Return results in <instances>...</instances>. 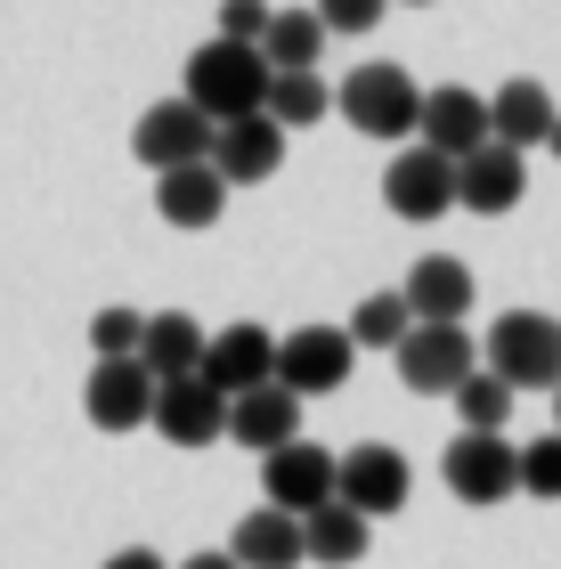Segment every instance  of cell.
<instances>
[{
  "label": "cell",
  "instance_id": "29",
  "mask_svg": "<svg viewBox=\"0 0 561 569\" xmlns=\"http://www.w3.org/2000/svg\"><path fill=\"white\" fill-rule=\"evenodd\" d=\"M521 497H545V505H561V439H553V431L521 448Z\"/></svg>",
  "mask_w": 561,
  "mask_h": 569
},
{
  "label": "cell",
  "instance_id": "10",
  "mask_svg": "<svg viewBox=\"0 0 561 569\" xmlns=\"http://www.w3.org/2000/svg\"><path fill=\"white\" fill-rule=\"evenodd\" d=\"M203 382H212L220 399H244V391H261V382H277V333L269 326H220L212 342H203Z\"/></svg>",
  "mask_w": 561,
  "mask_h": 569
},
{
  "label": "cell",
  "instance_id": "20",
  "mask_svg": "<svg viewBox=\"0 0 561 569\" xmlns=\"http://www.w3.org/2000/svg\"><path fill=\"white\" fill-rule=\"evenodd\" d=\"M553 98H545V82H504L497 98H489V139L497 147H513V154H529V147H545V131H553Z\"/></svg>",
  "mask_w": 561,
  "mask_h": 569
},
{
  "label": "cell",
  "instance_id": "25",
  "mask_svg": "<svg viewBox=\"0 0 561 569\" xmlns=\"http://www.w3.org/2000/svg\"><path fill=\"white\" fill-rule=\"evenodd\" d=\"M269 122H277V131H318V122L325 114H334V90H325L318 82V73H269V107H261Z\"/></svg>",
  "mask_w": 561,
  "mask_h": 569
},
{
  "label": "cell",
  "instance_id": "11",
  "mask_svg": "<svg viewBox=\"0 0 561 569\" xmlns=\"http://www.w3.org/2000/svg\"><path fill=\"white\" fill-rule=\"evenodd\" d=\"M415 139H423L431 154H440V163H472V154L489 147V98H480V90H455V82L423 90Z\"/></svg>",
  "mask_w": 561,
  "mask_h": 569
},
{
  "label": "cell",
  "instance_id": "31",
  "mask_svg": "<svg viewBox=\"0 0 561 569\" xmlns=\"http://www.w3.org/2000/svg\"><path fill=\"white\" fill-rule=\"evenodd\" d=\"M382 9L391 0H318V24L325 33H367V24H382Z\"/></svg>",
  "mask_w": 561,
  "mask_h": 569
},
{
  "label": "cell",
  "instance_id": "34",
  "mask_svg": "<svg viewBox=\"0 0 561 569\" xmlns=\"http://www.w3.org/2000/svg\"><path fill=\"white\" fill-rule=\"evenodd\" d=\"M545 147H553V154H561V122H553V131H545Z\"/></svg>",
  "mask_w": 561,
  "mask_h": 569
},
{
  "label": "cell",
  "instance_id": "17",
  "mask_svg": "<svg viewBox=\"0 0 561 569\" xmlns=\"http://www.w3.org/2000/svg\"><path fill=\"white\" fill-rule=\"evenodd\" d=\"M228 439H237V448H252V456L293 448V439H301V399L277 391V382H261V391H244V399H228Z\"/></svg>",
  "mask_w": 561,
  "mask_h": 569
},
{
  "label": "cell",
  "instance_id": "24",
  "mask_svg": "<svg viewBox=\"0 0 561 569\" xmlns=\"http://www.w3.org/2000/svg\"><path fill=\"white\" fill-rule=\"evenodd\" d=\"M318 58H325V24H318V9H269L261 66H269V73H318Z\"/></svg>",
  "mask_w": 561,
  "mask_h": 569
},
{
  "label": "cell",
  "instance_id": "5",
  "mask_svg": "<svg viewBox=\"0 0 561 569\" xmlns=\"http://www.w3.org/2000/svg\"><path fill=\"white\" fill-rule=\"evenodd\" d=\"M391 358H399V382H407V391H423V399H455L480 375V342L464 326H415Z\"/></svg>",
  "mask_w": 561,
  "mask_h": 569
},
{
  "label": "cell",
  "instance_id": "36",
  "mask_svg": "<svg viewBox=\"0 0 561 569\" xmlns=\"http://www.w3.org/2000/svg\"><path fill=\"white\" fill-rule=\"evenodd\" d=\"M415 9H423V0H415Z\"/></svg>",
  "mask_w": 561,
  "mask_h": 569
},
{
  "label": "cell",
  "instance_id": "15",
  "mask_svg": "<svg viewBox=\"0 0 561 569\" xmlns=\"http://www.w3.org/2000/svg\"><path fill=\"white\" fill-rule=\"evenodd\" d=\"M277 163H285V131L269 114H244V122H220L212 131L220 188H261V179H277Z\"/></svg>",
  "mask_w": 561,
  "mask_h": 569
},
{
  "label": "cell",
  "instance_id": "13",
  "mask_svg": "<svg viewBox=\"0 0 561 569\" xmlns=\"http://www.w3.org/2000/svg\"><path fill=\"white\" fill-rule=\"evenodd\" d=\"M156 423L171 448H220L228 439V399L212 391L203 375H188V382H156Z\"/></svg>",
  "mask_w": 561,
  "mask_h": 569
},
{
  "label": "cell",
  "instance_id": "1",
  "mask_svg": "<svg viewBox=\"0 0 561 569\" xmlns=\"http://www.w3.org/2000/svg\"><path fill=\"white\" fill-rule=\"evenodd\" d=\"M180 98L212 122H244V114H261L269 107V66H261V49H244V41H203L196 58H188V73H180Z\"/></svg>",
  "mask_w": 561,
  "mask_h": 569
},
{
  "label": "cell",
  "instance_id": "18",
  "mask_svg": "<svg viewBox=\"0 0 561 569\" xmlns=\"http://www.w3.org/2000/svg\"><path fill=\"white\" fill-rule=\"evenodd\" d=\"M521 196H529V163H521L513 147L489 139L472 163H455V203H464V212H489L497 220V212H513Z\"/></svg>",
  "mask_w": 561,
  "mask_h": 569
},
{
  "label": "cell",
  "instance_id": "28",
  "mask_svg": "<svg viewBox=\"0 0 561 569\" xmlns=\"http://www.w3.org/2000/svg\"><path fill=\"white\" fill-rule=\"evenodd\" d=\"M139 333H147V309H98V318H90V350L98 358H139Z\"/></svg>",
  "mask_w": 561,
  "mask_h": 569
},
{
  "label": "cell",
  "instance_id": "22",
  "mask_svg": "<svg viewBox=\"0 0 561 569\" xmlns=\"http://www.w3.org/2000/svg\"><path fill=\"white\" fill-rule=\"evenodd\" d=\"M156 212L171 228H212L228 212V188H220V171L212 163H188V171H163L156 179Z\"/></svg>",
  "mask_w": 561,
  "mask_h": 569
},
{
  "label": "cell",
  "instance_id": "23",
  "mask_svg": "<svg viewBox=\"0 0 561 569\" xmlns=\"http://www.w3.org/2000/svg\"><path fill=\"white\" fill-rule=\"evenodd\" d=\"M367 546H374V521H359L350 505H325V512L301 521V553H310L318 569H359Z\"/></svg>",
  "mask_w": 561,
  "mask_h": 569
},
{
  "label": "cell",
  "instance_id": "4",
  "mask_svg": "<svg viewBox=\"0 0 561 569\" xmlns=\"http://www.w3.org/2000/svg\"><path fill=\"white\" fill-rule=\"evenodd\" d=\"M440 480L455 505H504V497H521V448L504 431H464L440 456Z\"/></svg>",
  "mask_w": 561,
  "mask_h": 569
},
{
  "label": "cell",
  "instance_id": "26",
  "mask_svg": "<svg viewBox=\"0 0 561 569\" xmlns=\"http://www.w3.org/2000/svg\"><path fill=\"white\" fill-rule=\"evenodd\" d=\"M350 350H399L407 333H415V318H407V301L399 293H367L359 309H350Z\"/></svg>",
  "mask_w": 561,
  "mask_h": 569
},
{
  "label": "cell",
  "instance_id": "6",
  "mask_svg": "<svg viewBox=\"0 0 561 569\" xmlns=\"http://www.w3.org/2000/svg\"><path fill=\"white\" fill-rule=\"evenodd\" d=\"M350 367H359V350H350L342 326H293V333H277V391H293V399L342 391Z\"/></svg>",
  "mask_w": 561,
  "mask_h": 569
},
{
  "label": "cell",
  "instance_id": "8",
  "mask_svg": "<svg viewBox=\"0 0 561 569\" xmlns=\"http://www.w3.org/2000/svg\"><path fill=\"white\" fill-rule=\"evenodd\" d=\"M261 497H269V512H285V521H310V512H325V505H334V448L293 439V448L261 456Z\"/></svg>",
  "mask_w": 561,
  "mask_h": 569
},
{
  "label": "cell",
  "instance_id": "30",
  "mask_svg": "<svg viewBox=\"0 0 561 569\" xmlns=\"http://www.w3.org/2000/svg\"><path fill=\"white\" fill-rule=\"evenodd\" d=\"M261 33H269V0H220V41L261 49Z\"/></svg>",
  "mask_w": 561,
  "mask_h": 569
},
{
  "label": "cell",
  "instance_id": "35",
  "mask_svg": "<svg viewBox=\"0 0 561 569\" xmlns=\"http://www.w3.org/2000/svg\"><path fill=\"white\" fill-rule=\"evenodd\" d=\"M553 439H561V391H553Z\"/></svg>",
  "mask_w": 561,
  "mask_h": 569
},
{
  "label": "cell",
  "instance_id": "16",
  "mask_svg": "<svg viewBox=\"0 0 561 569\" xmlns=\"http://www.w3.org/2000/svg\"><path fill=\"white\" fill-rule=\"evenodd\" d=\"M399 301H407V318H415V326H464V309H472V269L455 261V252H423V261L407 269Z\"/></svg>",
  "mask_w": 561,
  "mask_h": 569
},
{
  "label": "cell",
  "instance_id": "2",
  "mask_svg": "<svg viewBox=\"0 0 561 569\" xmlns=\"http://www.w3.org/2000/svg\"><path fill=\"white\" fill-rule=\"evenodd\" d=\"M480 367H489L504 391H561V318L545 309H504L480 342Z\"/></svg>",
  "mask_w": 561,
  "mask_h": 569
},
{
  "label": "cell",
  "instance_id": "14",
  "mask_svg": "<svg viewBox=\"0 0 561 569\" xmlns=\"http://www.w3.org/2000/svg\"><path fill=\"white\" fill-rule=\"evenodd\" d=\"M382 203L399 220H440L455 212V163H440L431 147H399L391 171H382Z\"/></svg>",
  "mask_w": 561,
  "mask_h": 569
},
{
  "label": "cell",
  "instance_id": "9",
  "mask_svg": "<svg viewBox=\"0 0 561 569\" xmlns=\"http://www.w3.org/2000/svg\"><path fill=\"white\" fill-rule=\"evenodd\" d=\"M131 154L147 171H188V163H212V122H203L188 98H156L139 122H131Z\"/></svg>",
  "mask_w": 561,
  "mask_h": 569
},
{
  "label": "cell",
  "instance_id": "3",
  "mask_svg": "<svg viewBox=\"0 0 561 569\" xmlns=\"http://www.w3.org/2000/svg\"><path fill=\"white\" fill-rule=\"evenodd\" d=\"M334 114H342L359 139H382V147H399V139H415L423 90L407 82V66H359V73H350V82L334 90Z\"/></svg>",
  "mask_w": 561,
  "mask_h": 569
},
{
  "label": "cell",
  "instance_id": "33",
  "mask_svg": "<svg viewBox=\"0 0 561 569\" xmlns=\"http://www.w3.org/2000/svg\"><path fill=\"white\" fill-rule=\"evenodd\" d=\"M180 569H237V561H228V553H188Z\"/></svg>",
  "mask_w": 561,
  "mask_h": 569
},
{
  "label": "cell",
  "instance_id": "7",
  "mask_svg": "<svg viewBox=\"0 0 561 569\" xmlns=\"http://www.w3.org/2000/svg\"><path fill=\"white\" fill-rule=\"evenodd\" d=\"M407 488H415V472H407V456L382 448V439H359L350 456H334V505H350L359 521H391L407 505Z\"/></svg>",
  "mask_w": 561,
  "mask_h": 569
},
{
  "label": "cell",
  "instance_id": "19",
  "mask_svg": "<svg viewBox=\"0 0 561 569\" xmlns=\"http://www.w3.org/2000/svg\"><path fill=\"white\" fill-rule=\"evenodd\" d=\"M203 342H212V333H203L188 309H156L147 333H139V367L156 382H188V375H203Z\"/></svg>",
  "mask_w": 561,
  "mask_h": 569
},
{
  "label": "cell",
  "instance_id": "21",
  "mask_svg": "<svg viewBox=\"0 0 561 569\" xmlns=\"http://www.w3.org/2000/svg\"><path fill=\"white\" fill-rule=\"evenodd\" d=\"M228 561L237 569H301L310 553H301V521H285V512H244L237 537H228Z\"/></svg>",
  "mask_w": 561,
  "mask_h": 569
},
{
  "label": "cell",
  "instance_id": "12",
  "mask_svg": "<svg viewBox=\"0 0 561 569\" xmlns=\"http://www.w3.org/2000/svg\"><path fill=\"white\" fill-rule=\"evenodd\" d=\"M82 416L98 431H139L156 416V375H147L139 358H98L90 382H82Z\"/></svg>",
  "mask_w": 561,
  "mask_h": 569
},
{
  "label": "cell",
  "instance_id": "27",
  "mask_svg": "<svg viewBox=\"0 0 561 569\" xmlns=\"http://www.w3.org/2000/svg\"><path fill=\"white\" fill-rule=\"evenodd\" d=\"M455 416H464V431H504V416H513V391H504V382L480 367L464 391H455Z\"/></svg>",
  "mask_w": 561,
  "mask_h": 569
},
{
  "label": "cell",
  "instance_id": "32",
  "mask_svg": "<svg viewBox=\"0 0 561 569\" xmlns=\"http://www.w3.org/2000/svg\"><path fill=\"white\" fill-rule=\"evenodd\" d=\"M107 569H171V561H163V553H147V546H122Z\"/></svg>",
  "mask_w": 561,
  "mask_h": 569
}]
</instances>
